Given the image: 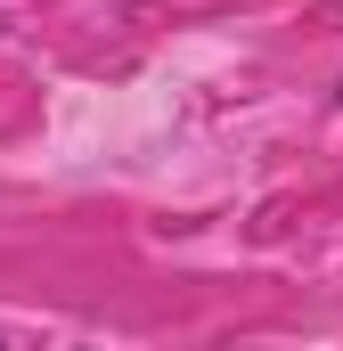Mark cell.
Wrapping results in <instances>:
<instances>
[]
</instances>
